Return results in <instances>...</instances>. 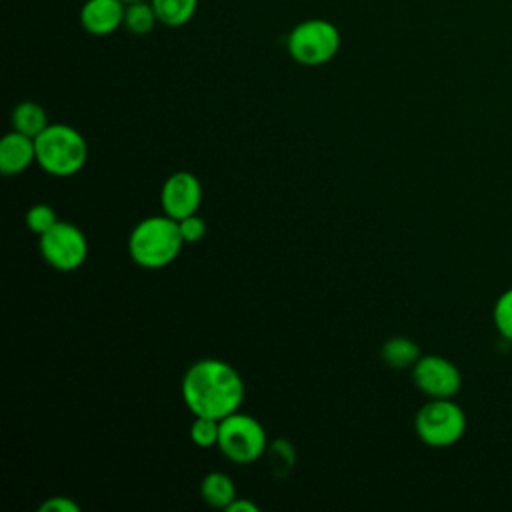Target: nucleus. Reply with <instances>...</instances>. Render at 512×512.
<instances>
[{
	"label": "nucleus",
	"instance_id": "dca6fc26",
	"mask_svg": "<svg viewBox=\"0 0 512 512\" xmlns=\"http://www.w3.org/2000/svg\"><path fill=\"white\" fill-rule=\"evenodd\" d=\"M156 24H158V16H156L150 0L126 4L124 28L128 32H132L136 36H142V34H148Z\"/></svg>",
	"mask_w": 512,
	"mask_h": 512
},
{
	"label": "nucleus",
	"instance_id": "20e7f679",
	"mask_svg": "<svg viewBox=\"0 0 512 512\" xmlns=\"http://www.w3.org/2000/svg\"><path fill=\"white\" fill-rule=\"evenodd\" d=\"M342 38L336 24L324 18H308L298 22L286 38V50L294 62L302 66H322L340 50Z\"/></svg>",
	"mask_w": 512,
	"mask_h": 512
},
{
	"label": "nucleus",
	"instance_id": "2eb2a0df",
	"mask_svg": "<svg viewBox=\"0 0 512 512\" xmlns=\"http://www.w3.org/2000/svg\"><path fill=\"white\" fill-rule=\"evenodd\" d=\"M150 2L158 16V24L166 28H180L188 24L198 10V0H150Z\"/></svg>",
	"mask_w": 512,
	"mask_h": 512
},
{
	"label": "nucleus",
	"instance_id": "f03ea898",
	"mask_svg": "<svg viewBox=\"0 0 512 512\" xmlns=\"http://www.w3.org/2000/svg\"><path fill=\"white\" fill-rule=\"evenodd\" d=\"M184 238L180 234L178 220L168 214L146 216L132 228L128 236V252L130 258L142 268H164L172 264L182 246Z\"/></svg>",
	"mask_w": 512,
	"mask_h": 512
},
{
	"label": "nucleus",
	"instance_id": "ddd939ff",
	"mask_svg": "<svg viewBox=\"0 0 512 512\" xmlns=\"http://www.w3.org/2000/svg\"><path fill=\"white\" fill-rule=\"evenodd\" d=\"M10 124H12V130L22 132L30 138H36L50 122H48L46 110L38 102L24 100V102L14 106L12 116H10Z\"/></svg>",
	"mask_w": 512,
	"mask_h": 512
},
{
	"label": "nucleus",
	"instance_id": "f8f14e48",
	"mask_svg": "<svg viewBox=\"0 0 512 512\" xmlns=\"http://www.w3.org/2000/svg\"><path fill=\"white\" fill-rule=\"evenodd\" d=\"M420 356V346L408 336H390L380 348V358L394 370L412 368Z\"/></svg>",
	"mask_w": 512,
	"mask_h": 512
},
{
	"label": "nucleus",
	"instance_id": "9d476101",
	"mask_svg": "<svg viewBox=\"0 0 512 512\" xmlns=\"http://www.w3.org/2000/svg\"><path fill=\"white\" fill-rule=\"evenodd\" d=\"M124 0H86L80 8V26L92 36H108L124 26Z\"/></svg>",
	"mask_w": 512,
	"mask_h": 512
},
{
	"label": "nucleus",
	"instance_id": "4be33fe9",
	"mask_svg": "<svg viewBox=\"0 0 512 512\" xmlns=\"http://www.w3.org/2000/svg\"><path fill=\"white\" fill-rule=\"evenodd\" d=\"M38 512H80V506L68 496H52L40 504Z\"/></svg>",
	"mask_w": 512,
	"mask_h": 512
},
{
	"label": "nucleus",
	"instance_id": "5701e85b",
	"mask_svg": "<svg viewBox=\"0 0 512 512\" xmlns=\"http://www.w3.org/2000/svg\"><path fill=\"white\" fill-rule=\"evenodd\" d=\"M228 512H258L260 508H258V504L256 502H252V500H248V498H234L230 504H228V508H226Z\"/></svg>",
	"mask_w": 512,
	"mask_h": 512
},
{
	"label": "nucleus",
	"instance_id": "6ab92c4d",
	"mask_svg": "<svg viewBox=\"0 0 512 512\" xmlns=\"http://www.w3.org/2000/svg\"><path fill=\"white\" fill-rule=\"evenodd\" d=\"M492 320H494L496 332L504 340L512 342V286L496 298L492 308Z\"/></svg>",
	"mask_w": 512,
	"mask_h": 512
},
{
	"label": "nucleus",
	"instance_id": "9b49d317",
	"mask_svg": "<svg viewBox=\"0 0 512 512\" xmlns=\"http://www.w3.org/2000/svg\"><path fill=\"white\" fill-rule=\"evenodd\" d=\"M36 162V142L22 132H8L0 140V172L16 176Z\"/></svg>",
	"mask_w": 512,
	"mask_h": 512
},
{
	"label": "nucleus",
	"instance_id": "a211bd4d",
	"mask_svg": "<svg viewBox=\"0 0 512 512\" xmlns=\"http://www.w3.org/2000/svg\"><path fill=\"white\" fill-rule=\"evenodd\" d=\"M220 436V420L208 416H194L190 424V440L200 448L218 446Z\"/></svg>",
	"mask_w": 512,
	"mask_h": 512
},
{
	"label": "nucleus",
	"instance_id": "f3484780",
	"mask_svg": "<svg viewBox=\"0 0 512 512\" xmlns=\"http://www.w3.org/2000/svg\"><path fill=\"white\" fill-rule=\"evenodd\" d=\"M266 454H268V462H270V470L276 474V476H286L294 462H296V452H294V446L292 442H288L286 438H276L274 442L268 444L266 448Z\"/></svg>",
	"mask_w": 512,
	"mask_h": 512
},
{
	"label": "nucleus",
	"instance_id": "423d86ee",
	"mask_svg": "<svg viewBox=\"0 0 512 512\" xmlns=\"http://www.w3.org/2000/svg\"><path fill=\"white\" fill-rule=\"evenodd\" d=\"M216 448L230 462L252 464L266 454L268 436L260 420L236 410L220 420V436Z\"/></svg>",
	"mask_w": 512,
	"mask_h": 512
},
{
	"label": "nucleus",
	"instance_id": "1a4fd4ad",
	"mask_svg": "<svg viewBox=\"0 0 512 512\" xmlns=\"http://www.w3.org/2000/svg\"><path fill=\"white\" fill-rule=\"evenodd\" d=\"M160 204L164 214L174 220L196 214L202 204V184L198 176L188 170L172 172L162 184Z\"/></svg>",
	"mask_w": 512,
	"mask_h": 512
},
{
	"label": "nucleus",
	"instance_id": "0eeeda50",
	"mask_svg": "<svg viewBox=\"0 0 512 512\" xmlns=\"http://www.w3.org/2000/svg\"><path fill=\"white\" fill-rule=\"evenodd\" d=\"M42 260L58 272H72L88 258L86 234L68 220H58L38 240Z\"/></svg>",
	"mask_w": 512,
	"mask_h": 512
},
{
	"label": "nucleus",
	"instance_id": "39448f33",
	"mask_svg": "<svg viewBox=\"0 0 512 512\" xmlns=\"http://www.w3.org/2000/svg\"><path fill=\"white\" fill-rule=\"evenodd\" d=\"M466 412L452 398H430L414 416L416 436L432 448H448L466 432Z\"/></svg>",
	"mask_w": 512,
	"mask_h": 512
},
{
	"label": "nucleus",
	"instance_id": "6e6552de",
	"mask_svg": "<svg viewBox=\"0 0 512 512\" xmlns=\"http://www.w3.org/2000/svg\"><path fill=\"white\" fill-rule=\"evenodd\" d=\"M410 372L414 386L428 398H454L462 388L460 368L440 354H422Z\"/></svg>",
	"mask_w": 512,
	"mask_h": 512
},
{
	"label": "nucleus",
	"instance_id": "b1692460",
	"mask_svg": "<svg viewBox=\"0 0 512 512\" xmlns=\"http://www.w3.org/2000/svg\"><path fill=\"white\" fill-rule=\"evenodd\" d=\"M126 4H130V2H144V0H124Z\"/></svg>",
	"mask_w": 512,
	"mask_h": 512
},
{
	"label": "nucleus",
	"instance_id": "f257e3e1",
	"mask_svg": "<svg viewBox=\"0 0 512 512\" xmlns=\"http://www.w3.org/2000/svg\"><path fill=\"white\" fill-rule=\"evenodd\" d=\"M182 400L194 416L222 420L240 410L244 380L240 372L218 358H202L188 366L182 376Z\"/></svg>",
	"mask_w": 512,
	"mask_h": 512
},
{
	"label": "nucleus",
	"instance_id": "4468645a",
	"mask_svg": "<svg viewBox=\"0 0 512 512\" xmlns=\"http://www.w3.org/2000/svg\"><path fill=\"white\" fill-rule=\"evenodd\" d=\"M200 496L206 504L226 510L228 504L236 498V486L228 474L208 472L200 482Z\"/></svg>",
	"mask_w": 512,
	"mask_h": 512
},
{
	"label": "nucleus",
	"instance_id": "aec40b11",
	"mask_svg": "<svg viewBox=\"0 0 512 512\" xmlns=\"http://www.w3.org/2000/svg\"><path fill=\"white\" fill-rule=\"evenodd\" d=\"M24 222H26V228L38 236H42L44 232H48L56 222H58V216L54 212V208L50 204H32L28 210H26V216H24Z\"/></svg>",
	"mask_w": 512,
	"mask_h": 512
},
{
	"label": "nucleus",
	"instance_id": "412c9836",
	"mask_svg": "<svg viewBox=\"0 0 512 512\" xmlns=\"http://www.w3.org/2000/svg\"><path fill=\"white\" fill-rule=\"evenodd\" d=\"M178 226H180V234H182V238H184L186 244H196V242H200V240L206 236V232H208V226H206L204 218H202L198 212H196V214H190V216H186V218H180V220H178Z\"/></svg>",
	"mask_w": 512,
	"mask_h": 512
},
{
	"label": "nucleus",
	"instance_id": "7ed1b4c3",
	"mask_svg": "<svg viewBox=\"0 0 512 512\" xmlns=\"http://www.w3.org/2000/svg\"><path fill=\"white\" fill-rule=\"evenodd\" d=\"M36 164L56 178L80 172L88 160L86 138L70 124H48L36 138Z\"/></svg>",
	"mask_w": 512,
	"mask_h": 512
}]
</instances>
